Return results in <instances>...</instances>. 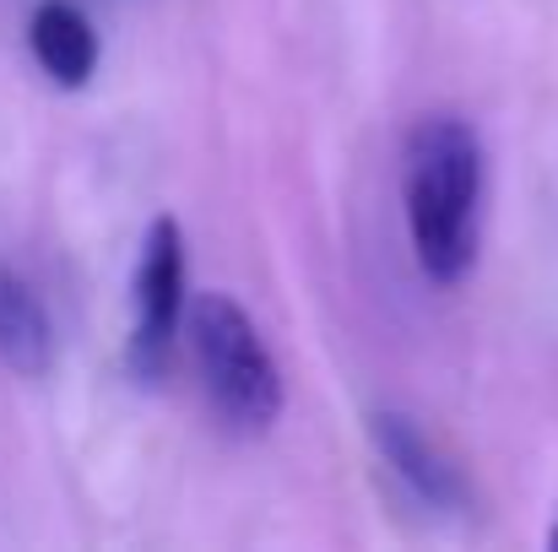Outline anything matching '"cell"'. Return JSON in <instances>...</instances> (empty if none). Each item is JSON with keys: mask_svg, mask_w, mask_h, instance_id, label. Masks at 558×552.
Instances as JSON below:
<instances>
[{"mask_svg": "<svg viewBox=\"0 0 558 552\" xmlns=\"http://www.w3.org/2000/svg\"><path fill=\"white\" fill-rule=\"evenodd\" d=\"M407 233L423 277L456 287L477 266V217H483V142L461 114H423L407 136Z\"/></svg>", "mask_w": 558, "mask_h": 552, "instance_id": "6da1fadb", "label": "cell"}, {"mask_svg": "<svg viewBox=\"0 0 558 552\" xmlns=\"http://www.w3.org/2000/svg\"><path fill=\"white\" fill-rule=\"evenodd\" d=\"M185 342L201 368V390L222 428L233 433H271L282 417V373L271 364L250 309L228 293L190 298Z\"/></svg>", "mask_w": 558, "mask_h": 552, "instance_id": "7a4b0ae2", "label": "cell"}, {"mask_svg": "<svg viewBox=\"0 0 558 552\" xmlns=\"http://www.w3.org/2000/svg\"><path fill=\"white\" fill-rule=\"evenodd\" d=\"M185 233L174 217H158L142 238V255H136V277H131V342H125V368L136 384H158L169 364H174V347H180V331H185Z\"/></svg>", "mask_w": 558, "mask_h": 552, "instance_id": "3957f363", "label": "cell"}, {"mask_svg": "<svg viewBox=\"0 0 558 552\" xmlns=\"http://www.w3.org/2000/svg\"><path fill=\"white\" fill-rule=\"evenodd\" d=\"M369 439L379 461L396 471V482L417 504H428L434 515H466L472 488H466L461 466H450V455H439V444L407 412H369Z\"/></svg>", "mask_w": 558, "mask_h": 552, "instance_id": "277c9868", "label": "cell"}, {"mask_svg": "<svg viewBox=\"0 0 558 552\" xmlns=\"http://www.w3.org/2000/svg\"><path fill=\"white\" fill-rule=\"evenodd\" d=\"M27 44L44 76L60 87H87L98 71V33L71 0H44L27 22Z\"/></svg>", "mask_w": 558, "mask_h": 552, "instance_id": "5b68a950", "label": "cell"}, {"mask_svg": "<svg viewBox=\"0 0 558 552\" xmlns=\"http://www.w3.org/2000/svg\"><path fill=\"white\" fill-rule=\"evenodd\" d=\"M0 364L22 379H44L54 364V326L38 293L5 266H0Z\"/></svg>", "mask_w": 558, "mask_h": 552, "instance_id": "8992f818", "label": "cell"}, {"mask_svg": "<svg viewBox=\"0 0 558 552\" xmlns=\"http://www.w3.org/2000/svg\"><path fill=\"white\" fill-rule=\"evenodd\" d=\"M548 542H554V548H558V526H554V537H548Z\"/></svg>", "mask_w": 558, "mask_h": 552, "instance_id": "52a82bcc", "label": "cell"}]
</instances>
